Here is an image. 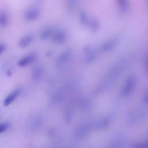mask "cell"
Segmentation results:
<instances>
[{
    "mask_svg": "<svg viewBox=\"0 0 148 148\" xmlns=\"http://www.w3.org/2000/svg\"><path fill=\"white\" fill-rule=\"evenodd\" d=\"M53 42L56 45H62L68 40V34L62 29L54 30L50 38Z\"/></svg>",
    "mask_w": 148,
    "mask_h": 148,
    "instance_id": "obj_1",
    "label": "cell"
},
{
    "mask_svg": "<svg viewBox=\"0 0 148 148\" xmlns=\"http://www.w3.org/2000/svg\"><path fill=\"white\" fill-rule=\"evenodd\" d=\"M41 14L40 9L36 6H32L26 10L24 13V18L28 21H33L37 20Z\"/></svg>",
    "mask_w": 148,
    "mask_h": 148,
    "instance_id": "obj_2",
    "label": "cell"
},
{
    "mask_svg": "<svg viewBox=\"0 0 148 148\" xmlns=\"http://www.w3.org/2000/svg\"><path fill=\"white\" fill-rule=\"evenodd\" d=\"M119 40L117 38H112L105 42L101 46V50L103 52H108L113 50L119 44Z\"/></svg>",
    "mask_w": 148,
    "mask_h": 148,
    "instance_id": "obj_3",
    "label": "cell"
},
{
    "mask_svg": "<svg viewBox=\"0 0 148 148\" xmlns=\"http://www.w3.org/2000/svg\"><path fill=\"white\" fill-rule=\"evenodd\" d=\"M34 39V35L31 34H27L23 36L18 40V45L21 48H25L29 46Z\"/></svg>",
    "mask_w": 148,
    "mask_h": 148,
    "instance_id": "obj_4",
    "label": "cell"
},
{
    "mask_svg": "<svg viewBox=\"0 0 148 148\" xmlns=\"http://www.w3.org/2000/svg\"><path fill=\"white\" fill-rule=\"evenodd\" d=\"M135 83V80L134 77L131 76L127 79L122 91L123 95L125 97L127 96L131 93V92L132 91L134 87Z\"/></svg>",
    "mask_w": 148,
    "mask_h": 148,
    "instance_id": "obj_5",
    "label": "cell"
},
{
    "mask_svg": "<svg viewBox=\"0 0 148 148\" xmlns=\"http://www.w3.org/2000/svg\"><path fill=\"white\" fill-rule=\"evenodd\" d=\"M92 32H97L101 27V22L98 18L95 17L90 18L87 25Z\"/></svg>",
    "mask_w": 148,
    "mask_h": 148,
    "instance_id": "obj_6",
    "label": "cell"
},
{
    "mask_svg": "<svg viewBox=\"0 0 148 148\" xmlns=\"http://www.w3.org/2000/svg\"><path fill=\"white\" fill-rule=\"evenodd\" d=\"M36 58V55L34 54H28L24 57H23L22 58H21L18 62V65L21 66V67H23V66H25L27 65H28V64H31V62H32Z\"/></svg>",
    "mask_w": 148,
    "mask_h": 148,
    "instance_id": "obj_7",
    "label": "cell"
},
{
    "mask_svg": "<svg viewBox=\"0 0 148 148\" xmlns=\"http://www.w3.org/2000/svg\"><path fill=\"white\" fill-rule=\"evenodd\" d=\"M72 55V51L70 50H67L61 53L57 58V64L62 65L68 61Z\"/></svg>",
    "mask_w": 148,
    "mask_h": 148,
    "instance_id": "obj_8",
    "label": "cell"
},
{
    "mask_svg": "<svg viewBox=\"0 0 148 148\" xmlns=\"http://www.w3.org/2000/svg\"><path fill=\"white\" fill-rule=\"evenodd\" d=\"M20 93V89L14 90L13 92H12L10 95H9L6 98V99H5V101L3 102V105L5 106L9 105L18 97V95H19Z\"/></svg>",
    "mask_w": 148,
    "mask_h": 148,
    "instance_id": "obj_9",
    "label": "cell"
},
{
    "mask_svg": "<svg viewBox=\"0 0 148 148\" xmlns=\"http://www.w3.org/2000/svg\"><path fill=\"white\" fill-rule=\"evenodd\" d=\"M120 11L121 13H125L130 8V2L128 0H116Z\"/></svg>",
    "mask_w": 148,
    "mask_h": 148,
    "instance_id": "obj_10",
    "label": "cell"
},
{
    "mask_svg": "<svg viewBox=\"0 0 148 148\" xmlns=\"http://www.w3.org/2000/svg\"><path fill=\"white\" fill-rule=\"evenodd\" d=\"M54 29L51 28H46L42 30L40 34V39L42 40H46L51 38Z\"/></svg>",
    "mask_w": 148,
    "mask_h": 148,
    "instance_id": "obj_11",
    "label": "cell"
},
{
    "mask_svg": "<svg viewBox=\"0 0 148 148\" xmlns=\"http://www.w3.org/2000/svg\"><path fill=\"white\" fill-rule=\"evenodd\" d=\"M86 56L84 58V61L86 63H91L97 58V53L94 49H92L88 52L85 53Z\"/></svg>",
    "mask_w": 148,
    "mask_h": 148,
    "instance_id": "obj_12",
    "label": "cell"
},
{
    "mask_svg": "<svg viewBox=\"0 0 148 148\" xmlns=\"http://www.w3.org/2000/svg\"><path fill=\"white\" fill-rule=\"evenodd\" d=\"M89 17L87 13L83 10H80L79 12V21L80 23L83 26H87L89 21Z\"/></svg>",
    "mask_w": 148,
    "mask_h": 148,
    "instance_id": "obj_13",
    "label": "cell"
},
{
    "mask_svg": "<svg viewBox=\"0 0 148 148\" xmlns=\"http://www.w3.org/2000/svg\"><path fill=\"white\" fill-rule=\"evenodd\" d=\"M8 23V16L5 11L0 12V25L2 27H5Z\"/></svg>",
    "mask_w": 148,
    "mask_h": 148,
    "instance_id": "obj_14",
    "label": "cell"
},
{
    "mask_svg": "<svg viewBox=\"0 0 148 148\" xmlns=\"http://www.w3.org/2000/svg\"><path fill=\"white\" fill-rule=\"evenodd\" d=\"M76 1L77 0H66V7L69 12H72L75 10L76 5Z\"/></svg>",
    "mask_w": 148,
    "mask_h": 148,
    "instance_id": "obj_15",
    "label": "cell"
},
{
    "mask_svg": "<svg viewBox=\"0 0 148 148\" xmlns=\"http://www.w3.org/2000/svg\"><path fill=\"white\" fill-rule=\"evenodd\" d=\"M42 73V69L41 68H36V69L34 72V77H36L38 79V77H40Z\"/></svg>",
    "mask_w": 148,
    "mask_h": 148,
    "instance_id": "obj_16",
    "label": "cell"
},
{
    "mask_svg": "<svg viewBox=\"0 0 148 148\" xmlns=\"http://www.w3.org/2000/svg\"><path fill=\"white\" fill-rule=\"evenodd\" d=\"M9 126V124L8 123H5L0 124V134L4 132Z\"/></svg>",
    "mask_w": 148,
    "mask_h": 148,
    "instance_id": "obj_17",
    "label": "cell"
},
{
    "mask_svg": "<svg viewBox=\"0 0 148 148\" xmlns=\"http://www.w3.org/2000/svg\"><path fill=\"white\" fill-rule=\"evenodd\" d=\"M133 148H147V145L144 143H138L133 146Z\"/></svg>",
    "mask_w": 148,
    "mask_h": 148,
    "instance_id": "obj_18",
    "label": "cell"
},
{
    "mask_svg": "<svg viewBox=\"0 0 148 148\" xmlns=\"http://www.w3.org/2000/svg\"><path fill=\"white\" fill-rule=\"evenodd\" d=\"M6 46L4 44H0V55L5 51Z\"/></svg>",
    "mask_w": 148,
    "mask_h": 148,
    "instance_id": "obj_19",
    "label": "cell"
},
{
    "mask_svg": "<svg viewBox=\"0 0 148 148\" xmlns=\"http://www.w3.org/2000/svg\"><path fill=\"white\" fill-rule=\"evenodd\" d=\"M44 2H45V0H36V3L39 5L43 4Z\"/></svg>",
    "mask_w": 148,
    "mask_h": 148,
    "instance_id": "obj_20",
    "label": "cell"
}]
</instances>
